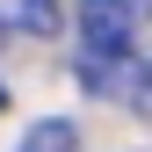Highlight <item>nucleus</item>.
<instances>
[{
	"label": "nucleus",
	"instance_id": "3",
	"mask_svg": "<svg viewBox=\"0 0 152 152\" xmlns=\"http://www.w3.org/2000/svg\"><path fill=\"white\" fill-rule=\"evenodd\" d=\"M102 87L116 94V102L130 109V116H152V58H123V65L102 80Z\"/></svg>",
	"mask_w": 152,
	"mask_h": 152
},
{
	"label": "nucleus",
	"instance_id": "4",
	"mask_svg": "<svg viewBox=\"0 0 152 152\" xmlns=\"http://www.w3.org/2000/svg\"><path fill=\"white\" fill-rule=\"evenodd\" d=\"M22 152H80V130H72L65 116H51V123H36L22 138Z\"/></svg>",
	"mask_w": 152,
	"mask_h": 152
},
{
	"label": "nucleus",
	"instance_id": "1",
	"mask_svg": "<svg viewBox=\"0 0 152 152\" xmlns=\"http://www.w3.org/2000/svg\"><path fill=\"white\" fill-rule=\"evenodd\" d=\"M138 29H145V7H138V0H80V44H87L80 72L94 87L109 80V65H123L130 51H138Z\"/></svg>",
	"mask_w": 152,
	"mask_h": 152
},
{
	"label": "nucleus",
	"instance_id": "2",
	"mask_svg": "<svg viewBox=\"0 0 152 152\" xmlns=\"http://www.w3.org/2000/svg\"><path fill=\"white\" fill-rule=\"evenodd\" d=\"M65 22V0H0V29H22V36H58Z\"/></svg>",
	"mask_w": 152,
	"mask_h": 152
}]
</instances>
